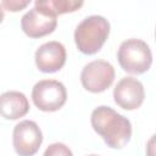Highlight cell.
<instances>
[{"label": "cell", "mask_w": 156, "mask_h": 156, "mask_svg": "<svg viewBox=\"0 0 156 156\" xmlns=\"http://www.w3.org/2000/svg\"><path fill=\"white\" fill-rule=\"evenodd\" d=\"M88 156H99V155H95V154H91V155H88Z\"/></svg>", "instance_id": "obj_15"}, {"label": "cell", "mask_w": 156, "mask_h": 156, "mask_svg": "<svg viewBox=\"0 0 156 156\" xmlns=\"http://www.w3.org/2000/svg\"><path fill=\"white\" fill-rule=\"evenodd\" d=\"M57 16L50 13L44 7L34 4L21 18L22 30L30 38H41L54 32L57 26Z\"/></svg>", "instance_id": "obj_7"}, {"label": "cell", "mask_w": 156, "mask_h": 156, "mask_svg": "<svg viewBox=\"0 0 156 156\" xmlns=\"http://www.w3.org/2000/svg\"><path fill=\"white\" fill-rule=\"evenodd\" d=\"M115 79L113 66L105 60H94L87 63L80 73V82L84 89L91 93L105 91Z\"/></svg>", "instance_id": "obj_5"}, {"label": "cell", "mask_w": 156, "mask_h": 156, "mask_svg": "<svg viewBox=\"0 0 156 156\" xmlns=\"http://www.w3.org/2000/svg\"><path fill=\"white\" fill-rule=\"evenodd\" d=\"M43 156H73V154L63 143H54L46 147Z\"/></svg>", "instance_id": "obj_12"}, {"label": "cell", "mask_w": 156, "mask_h": 156, "mask_svg": "<svg viewBox=\"0 0 156 156\" xmlns=\"http://www.w3.org/2000/svg\"><path fill=\"white\" fill-rule=\"evenodd\" d=\"M90 122L94 130L112 149H121L130 140V121L110 106L101 105L94 108Z\"/></svg>", "instance_id": "obj_1"}, {"label": "cell", "mask_w": 156, "mask_h": 156, "mask_svg": "<svg viewBox=\"0 0 156 156\" xmlns=\"http://www.w3.org/2000/svg\"><path fill=\"white\" fill-rule=\"evenodd\" d=\"M155 37H156V29H155Z\"/></svg>", "instance_id": "obj_16"}, {"label": "cell", "mask_w": 156, "mask_h": 156, "mask_svg": "<svg viewBox=\"0 0 156 156\" xmlns=\"http://www.w3.org/2000/svg\"><path fill=\"white\" fill-rule=\"evenodd\" d=\"M0 108L4 118L17 119L20 117H23L29 111V102L23 93L9 90L1 94Z\"/></svg>", "instance_id": "obj_10"}, {"label": "cell", "mask_w": 156, "mask_h": 156, "mask_svg": "<svg viewBox=\"0 0 156 156\" xmlns=\"http://www.w3.org/2000/svg\"><path fill=\"white\" fill-rule=\"evenodd\" d=\"M35 65L39 71L44 73H52L60 71L67 58L63 44L51 40L40 45L35 51Z\"/></svg>", "instance_id": "obj_9"}, {"label": "cell", "mask_w": 156, "mask_h": 156, "mask_svg": "<svg viewBox=\"0 0 156 156\" xmlns=\"http://www.w3.org/2000/svg\"><path fill=\"white\" fill-rule=\"evenodd\" d=\"M12 143L20 156H33L43 143L41 129L34 121H21L13 128Z\"/></svg>", "instance_id": "obj_6"}, {"label": "cell", "mask_w": 156, "mask_h": 156, "mask_svg": "<svg viewBox=\"0 0 156 156\" xmlns=\"http://www.w3.org/2000/svg\"><path fill=\"white\" fill-rule=\"evenodd\" d=\"M32 100L39 110L54 112L65 105L67 90L66 87L56 79H41L33 87Z\"/></svg>", "instance_id": "obj_4"}, {"label": "cell", "mask_w": 156, "mask_h": 156, "mask_svg": "<svg viewBox=\"0 0 156 156\" xmlns=\"http://www.w3.org/2000/svg\"><path fill=\"white\" fill-rule=\"evenodd\" d=\"M146 156H156V134H154L146 143Z\"/></svg>", "instance_id": "obj_14"}, {"label": "cell", "mask_w": 156, "mask_h": 156, "mask_svg": "<svg viewBox=\"0 0 156 156\" xmlns=\"http://www.w3.org/2000/svg\"><path fill=\"white\" fill-rule=\"evenodd\" d=\"M29 2H30L29 0H26V1H10V2L2 1L1 5H2V6H9V9H10L11 11H18V10L23 9L24 6H27Z\"/></svg>", "instance_id": "obj_13"}, {"label": "cell", "mask_w": 156, "mask_h": 156, "mask_svg": "<svg viewBox=\"0 0 156 156\" xmlns=\"http://www.w3.org/2000/svg\"><path fill=\"white\" fill-rule=\"evenodd\" d=\"M117 58L123 71L132 74H141L146 72L152 63V54L150 46L141 39L130 38L118 48Z\"/></svg>", "instance_id": "obj_3"}, {"label": "cell", "mask_w": 156, "mask_h": 156, "mask_svg": "<svg viewBox=\"0 0 156 156\" xmlns=\"http://www.w3.org/2000/svg\"><path fill=\"white\" fill-rule=\"evenodd\" d=\"M110 34L108 21L100 15H91L80 21L74 30V41L78 50L87 55L98 52Z\"/></svg>", "instance_id": "obj_2"}, {"label": "cell", "mask_w": 156, "mask_h": 156, "mask_svg": "<svg viewBox=\"0 0 156 156\" xmlns=\"http://www.w3.org/2000/svg\"><path fill=\"white\" fill-rule=\"evenodd\" d=\"M145 98L144 85L134 77L122 78L113 89L115 102L124 110H135L140 107Z\"/></svg>", "instance_id": "obj_8"}, {"label": "cell", "mask_w": 156, "mask_h": 156, "mask_svg": "<svg viewBox=\"0 0 156 156\" xmlns=\"http://www.w3.org/2000/svg\"><path fill=\"white\" fill-rule=\"evenodd\" d=\"M34 4L44 7L50 13L57 16L66 12H73L78 10L83 1H76V0H37Z\"/></svg>", "instance_id": "obj_11"}]
</instances>
